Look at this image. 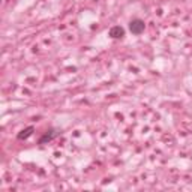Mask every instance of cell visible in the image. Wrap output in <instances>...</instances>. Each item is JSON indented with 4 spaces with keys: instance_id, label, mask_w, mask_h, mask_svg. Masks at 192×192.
Here are the masks:
<instances>
[{
    "instance_id": "2",
    "label": "cell",
    "mask_w": 192,
    "mask_h": 192,
    "mask_svg": "<svg viewBox=\"0 0 192 192\" xmlns=\"http://www.w3.org/2000/svg\"><path fill=\"white\" fill-rule=\"evenodd\" d=\"M110 36L114 38V39H119V38H123L125 36V30L120 27V26H116L110 30Z\"/></svg>"
},
{
    "instance_id": "1",
    "label": "cell",
    "mask_w": 192,
    "mask_h": 192,
    "mask_svg": "<svg viewBox=\"0 0 192 192\" xmlns=\"http://www.w3.org/2000/svg\"><path fill=\"white\" fill-rule=\"evenodd\" d=\"M129 29L134 35H141L144 32V21L143 20H132L131 24H129Z\"/></svg>"
},
{
    "instance_id": "4",
    "label": "cell",
    "mask_w": 192,
    "mask_h": 192,
    "mask_svg": "<svg viewBox=\"0 0 192 192\" xmlns=\"http://www.w3.org/2000/svg\"><path fill=\"white\" fill-rule=\"evenodd\" d=\"M53 137H54V134H45V137H44V138H41V143H45L47 140L50 141V140H51Z\"/></svg>"
},
{
    "instance_id": "3",
    "label": "cell",
    "mask_w": 192,
    "mask_h": 192,
    "mask_svg": "<svg viewBox=\"0 0 192 192\" xmlns=\"http://www.w3.org/2000/svg\"><path fill=\"white\" fill-rule=\"evenodd\" d=\"M32 131H33V128H32V126H30V128H27L26 131H23V132L18 135V138H20V140H23V138H27V137L32 134Z\"/></svg>"
}]
</instances>
